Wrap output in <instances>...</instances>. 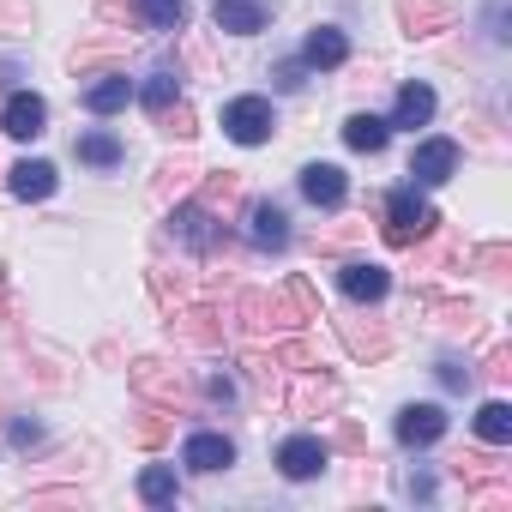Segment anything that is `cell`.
Returning a JSON list of instances; mask_svg holds the SVG:
<instances>
[{
    "instance_id": "obj_32",
    "label": "cell",
    "mask_w": 512,
    "mask_h": 512,
    "mask_svg": "<svg viewBox=\"0 0 512 512\" xmlns=\"http://www.w3.org/2000/svg\"><path fill=\"white\" fill-rule=\"evenodd\" d=\"M139 500H151V506H175V470L151 464V470L139 476Z\"/></svg>"
},
{
    "instance_id": "obj_21",
    "label": "cell",
    "mask_w": 512,
    "mask_h": 512,
    "mask_svg": "<svg viewBox=\"0 0 512 512\" xmlns=\"http://www.w3.org/2000/svg\"><path fill=\"white\" fill-rule=\"evenodd\" d=\"M428 121H434V91H428V85H404L386 127H428Z\"/></svg>"
},
{
    "instance_id": "obj_8",
    "label": "cell",
    "mask_w": 512,
    "mask_h": 512,
    "mask_svg": "<svg viewBox=\"0 0 512 512\" xmlns=\"http://www.w3.org/2000/svg\"><path fill=\"white\" fill-rule=\"evenodd\" d=\"M452 169H458V145H452V139H422V145H416V157H410V175H416L422 187L452 181Z\"/></svg>"
},
{
    "instance_id": "obj_5",
    "label": "cell",
    "mask_w": 512,
    "mask_h": 512,
    "mask_svg": "<svg viewBox=\"0 0 512 512\" xmlns=\"http://www.w3.org/2000/svg\"><path fill=\"white\" fill-rule=\"evenodd\" d=\"M169 235H175L181 247H193V253H217V247H223V223H217V211H205V205H175V211H169Z\"/></svg>"
},
{
    "instance_id": "obj_28",
    "label": "cell",
    "mask_w": 512,
    "mask_h": 512,
    "mask_svg": "<svg viewBox=\"0 0 512 512\" xmlns=\"http://www.w3.org/2000/svg\"><path fill=\"white\" fill-rule=\"evenodd\" d=\"M139 19L151 31H181L187 25V0H139Z\"/></svg>"
},
{
    "instance_id": "obj_14",
    "label": "cell",
    "mask_w": 512,
    "mask_h": 512,
    "mask_svg": "<svg viewBox=\"0 0 512 512\" xmlns=\"http://www.w3.org/2000/svg\"><path fill=\"white\" fill-rule=\"evenodd\" d=\"M446 434V410L440 404H404L398 410V440L404 446H434Z\"/></svg>"
},
{
    "instance_id": "obj_6",
    "label": "cell",
    "mask_w": 512,
    "mask_h": 512,
    "mask_svg": "<svg viewBox=\"0 0 512 512\" xmlns=\"http://www.w3.org/2000/svg\"><path fill=\"white\" fill-rule=\"evenodd\" d=\"M326 458H332V446H326L320 434H296V440H284V446H278V470H284L290 482L320 476V470H326Z\"/></svg>"
},
{
    "instance_id": "obj_41",
    "label": "cell",
    "mask_w": 512,
    "mask_h": 512,
    "mask_svg": "<svg viewBox=\"0 0 512 512\" xmlns=\"http://www.w3.org/2000/svg\"><path fill=\"white\" fill-rule=\"evenodd\" d=\"M25 506H79V488H55V494H25Z\"/></svg>"
},
{
    "instance_id": "obj_30",
    "label": "cell",
    "mask_w": 512,
    "mask_h": 512,
    "mask_svg": "<svg viewBox=\"0 0 512 512\" xmlns=\"http://www.w3.org/2000/svg\"><path fill=\"white\" fill-rule=\"evenodd\" d=\"M422 308L434 314V326H446V332H470L476 326V308L470 302H440V296H422Z\"/></svg>"
},
{
    "instance_id": "obj_10",
    "label": "cell",
    "mask_w": 512,
    "mask_h": 512,
    "mask_svg": "<svg viewBox=\"0 0 512 512\" xmlns=\"http://www.w3.org/2000/svg\"><path fill=\"white\" fill-rule=\"evenodd\" d=\"M338 338H344V350H350L356 362H380V356H392V332H386L380 320H338Z\"/></svg>"
},
{
    "instance_id": "obj_18",
    "label": "cell",
    "mask_w": 512,
    "mask_h": 512,
    "mask_svg": "<svg viewBox=\"0 0 512 512\" xmlns=\"http://www.w3.org/2000/svg\"><path fill=\"white\" fill-rule=\"evenodd\" d=\"M302 61H308V67H344V61H350L344 31H338V25H314L308 43H302Z\"/></svg>"
},
{
    "instance_id": "obj_16",
    "label": "cell",
    "mask_w": 512,
    "mask_h": 512,
    "mask_svg": "<svg viewBox=\"0 0 512 512\" xmlns=\"http://www.w3.org/2000/svg\"><path fill=\"white\" fill-rule=\"evenodd\" d=\"M266 0H217L211 7V19H217V31H229V37H253V31H266Z\"/></svg>"
},
{
    "instance_id": "obj_25",
    "label": "cell",
    "mask_w": 512,
    "mask_h": 512,
    "mask_svg": "<svg viewBox=\"0 0 512 512\" xmlns=\"http://www.w3.org/2000/svg\"><path fill=\"white\" fill-rule=\"evenodd\" d=\"M79 163H91V169H115L121 163V139L115 133H79Z\"/></svg>"
},
{
    "instance_id": "obj_9",
    "label": "cell",
    "mask_w": 512,
    "mask_h": 512,
    "mask_svg": "<svg viewBox=\"0 0 512 512\" xmlns=\"http://www.w3.org/2000/svg\"><path fill=\"white\" fill-rule=\"evenodd\" d=\"M169 326H175V338H187V344H199V350H217V344H223V332H229L223 308H181Z\"/></svg>"
},
{
    "instance_id": "obj_33",
    "label": "cell",
    "mask_w": 512,
    "mask_h": 512,
    "mask_svg": "<svg viewBox=\"0 0 512 512\" xmlns=\"http://www.w3.org/2000/svg\"><path fill=\"white\" fill-rule=\"evenodd\" d=\"M284 296H290V308H296L302 320H326V308H320V296H314V284H308L302 272H296V278L284 284Z\"/></svg>"
},
{
    "instance_id": "obj_11",
    "label": "cell",
    "mask_w": 512,
    "mask_h": 512,
    "mask_svg": "<svg viewBox=\"0 0 512 512\" xmlns=\"http://www.w3.org/2000/svg\"><path fill=\"white\" fill-rule=\"evenodd\" d=\"M338 398H344V386H338L332 374L308 368L302 386H296V398H290V416H326V410H338Z\"/></svg>"
},
{
    "instance_id": "obj_36",
    "label": "cell",
    "mask_w": 512,
    "mask_h": 512,
    "mask_svg": "<svg viewBox=\"0 0 512 512\" xmlns=\"http://www.w3.org/2000/svg\"><path fill=\"white\" fill-rule=\"evenodd\" d=\"M139 97H145V109L157 115V109H169L175 103V73H151L145 85H139Z\"/></svg>"
},
{
    "instance_id": "obj_1",
    "label": "cell",
    "mask_w": 512,
    "mask_h": 512,
    "mask_svg": "<svg viewBox=\"0 0 512 512\" xmlns=\"http://www.w3.org/2000/svg\"><path fill=\"white\" fill-rule=\"evenodd\" d=\"M235 320H241L253 338H284V332L308 326V320L290 308V296H266V290H241V296H235Z\"/></svg>"
},
{
    "instance_id": "obj_22",
    "label": "cell",
    "mask_w": 512,
    "mask_h": 512,
    "mask_svg": "<svg viewBox=\"0 0 512 512\" xmlns=\"http://www.w3.org/2000/svg\"><path fill=\"white\" fill-rule=\"evenodd\" d=\"M386 139H392V127H386L380 115H350V121H344V145H350V151H362V157L386 151Z\"/></svg>"
},
{
    "instance_id": "obj_15",
    "label": "cell",
    "mask_w": 512,
    "mask_h": 512,
    "mask_svg": "<svg viewBox=\"0 0 512 512\" xmlns=\"http://www.w3.org/2000/svg\"><path fill=\"white\" fill-rule=\"evenodd\" d=\"M398 25L404 37H440L452 25V7L446 0H398Z\"/></svg>"
},
{
    "instance_id": "obj_26",
    "label": "cell",
    "mask_w": 512,
    "mask_h": 512,
    "mask_svg": "<svg viewBox=\"0 0 512 512\" xmlns=\"http://www.w3.org/2000/svg\"><path fill=\"white\" fill-rule=\"evenodd\" d=\"M452 476H458L464 488H476V482L506 476V464H500V458H488V452H458V458H452Z\"/></svg>"
},
{
    "instance_id": "obj_3",
    "label": "cell",
    "mask_w": 512,
    "mask_h": 512,
    "mask_svg": "<svg viewBox=\"0 0 512 512\" xmlns=\"http://www.w3.org/2000/svg\"><path fill=\"white\" fill-rule=\"evenodd\" d=\"M127 386H133L139 398L163 404V410H187V404H193V386H187V374H181V368H169V362H157V356L133 362V368H127Z\"/></svg>"
},
{
    "instance_id": "obj_19",
    "label": "cell",
    "mask_w": 512,
    "mask_h": 512,
    "mask_svg": "<svg viewBox=\"0 0 512 512\" xmlns=\"http://www.w3.org/2000/svg\"><path fill=\"white\" fill-rule=\"evenodd\" d=\"M247 235H253V247H284V241H290V217L266 199V205L247 211Z\"/></svg>"
},
{
    "instance_id": "obj_17",
    "label": "cell",
    "mask_w": 512,
    "mask_h": 512,
    "mask_svg": "<svg viewBox=\"0 0 512 512\" xmlns=\"http://www.w3.org/2000/svg\"><path fill=\"white\" fill-rule=\"evenodd\" d=\"M302 193H308L314 205L338 211V205H344V193H350V181H344V169H338V163H308V169H302Z\"/></svg>"
},
{
    "instance_id": "obj_20",
    "label": "cell",
    "mask_w": 512,
    "mask_h": 512,
    "mask_svg": "<svg viewBox=\"0 0 512 512\" xmlns=\"http://www.w3.org/2000/svg\"><path fill=\"white\" fill-rule=\"evenodd\" d=\"M133 103V79L127 73H103L91 91H85V109L91 115H115V109H127Z\"/></svg>"
},
{
    "instance_id": "obj_35",
    "label": "cell",
    "mask_w": 512,
    "mask_h": 512,
    "mask_svg": "<svg viewBox=\"0 0 512 512\" xmlns=\"http://www.w3.org/2000/svg\"><path fill=\"white\" fill-rule=\"evenodd\" d=\"M272 356H278V368H296V374H308V368H320V356H314V350H308L302 338H290V332H284V344H278Z\"/></svg>"
},
{
    "instance_id": "obj_43",
    "label": "cell",
    "mask_w": 512,
    "mask_h": 512,
    "mask_svg": "<svg viewBox=\"0 0 512 512\" xmlns=\"http://www.w3.org/2000/svg\"><path fill=\"white\" fill-rule=\"evenodd\" d=\"M512 374V356L506 350H488V380H506Z\"/></svg>"
},
{
    "instance_id": "obj_4",
    "label": "cell",
    "mask_w": 512,
    "mask_h": 512,
    "mask_svg": "<svg viewBox=\"0 0 512 512\" xmlns=\"http://www.w3.org/2000/svg\"><path fill=\"white\" fill-rule=\"evenodd\" d=\"M272 103L266 97H235V103H223V133L235 139V145H266L272 139Z\"/></svg>"
},
{
    "instance_id": "obj_34",
    "label": "cell",
    "mask_w": 512,
    "mask_h": 512,
    "mask_svg": "<svg viewBox=\"0 0 512 512\" xmlns=\"http://www.w3.org/2000/svg\"><path fill=\"white\" fill-rule=\"evenodd\" d=\"M169 428H175V422H169V410L157 404V410H145V416L133 422V440H139V446H163V440H169Z\"/></svg>"
},
{
    "instance_id": "obj_12",
    "label": "cell",
    "mask_w": 512,
    "mask_h": 512,
    "mask_svg": "<svg viewBox=\"0 0 512 512\" xmlns=\"http://www.w3.org/2000/svg\"><path fill=\"white\" fill-rule=\"evenodd\" d=\"M181 464H187V470H199V476H211V470H229V464H235V446H229L223 434L199 428V434H187V446H181Z\"/></svg>"
},
{
    "instance_id": "obj_27",
    "label": "cell",
    "mask_w": 512,
    "mask_h": 512,
    "mask_svg": "<svg viewBox=\"0 0 512 512\" xmlns=\"http://www.w3.org/2000/svg\"><path fill=\"white\" fill-rule=\"evenodd\" d=\"M241 205V175L235 169H223V175H205V211H235Z\"/></svg>"
},
{
    "instance_id": "obj_42",
    "label": "cell",
    "mask_w": 512,
    "mask_h": 512,
    "mask_svg": "<svg viewBox=\"0 0 512 512\" xmlns=\"http://www.w3.org/2000/svg\"><path fill=\"white\" fill-rule=\"evenodd\" d=\"M440 386H446V392H464V386H470V368H458V362H440Z\"/></svg>"
},
{
    "instance_id": "obj_37",
    "label": "cell",
    "mask_w": 512,
    "mask_h": 512,
    "mask_svg": "<svg viewBox=\"0 0 512 512\" xmlns=\"http://www.w3.org/2000/svg\"><path fill=\"white\" fill-rule=\"evenodd\" d=\"M241 368H247V380H253V386H260V392H266V398H278V374H272V368H278V356H272V362H266V356H260V350H253V356H247V362H241Z\"/></svg>"
},
{
    "instance_id": "obj_13",
    "label": "cell",
    "mask_w": 512,
    "mask_h": 512,
    "mask_svg": "<svg viewBox=\"0 0 512 512\" xmlns=\"http://www.w3.org/2000/svg\"><path fill=\"white\" fill-rule=\"evenodd\" d=\"M338 284H344V296H350V302H386L392 272H386V266H374V260H350V266L338 272Z\"/></svg>"
},
{
    "instance_id": "obj_44",
    "label": "cell",
    "mask_w": 512,
    "mask_h": 512,
    "mask_svg": "<svg viewBox=\"0 0 512 512\" xmlns=\"http://www.w3.org/2000/svg\"><path fill=\"white\" fill-rule=\"evenodd\" d=\"M205 392H211L217 404H229V398H235V380H229V374H211V386H205Z\"/></svg>"
},
{
    "instance_id": "obj_38",
    "label": "cell",
    "mask_w": 512,
    "mask_h": 512,
    "mask_svg": "<svg viewBox=\"0 0 512 512\" xmlns=\"http://www.w3.org/2000/svg\"><path fill=\"white\" fill-rule=\"evenodd\" d=\"M115 55H121V43H79V49H73V73L103 67V61H115Z\"/></svg>"
},
{
    "instance_id": "obj_29",
    "label": "cell",
    "mask_w": 512,
    "mask_h": 512,
    "mask_svg": "<svg viewBox=\"0 0 512 512\" xmlns=\"http://www.w3.org/2000/svg\"><path fill=\"white\" fill-rule=\"evenodd\" d=\"M470 266H476L482 278L506 284V278H512V247H506V241H488V247H476V253H470Z\"/></svg>"
},
{
    "instance_id": "obj_24",
    "label": "cell",
    "mask_w": 512,
    "mask_h": 512,
    "mask_svg": "<svg viewBox=\"0 0 512 512\" xmlns=\"http://www.w3.org/2000/svg\"><path fill=\"white\" fill-rule=\"evenodd\" d=\"M476 434H482L488 446H506V440H512V404H506V398H488V404L476 410Z\"/></svg>"
},
{
    "instance_id": "obj_45",
    "label": "cell",
    "mask_w": 512,
    "mask_h": 512,
    "mask_svg": "<svg viewBox=\"0 0 512 512\" xmlns=\"http://www.w3.org/2000/svg\"><path fill=\"white\" fill-rule=\"evenodd\" d=\"M338 446H344V452H362L368 440H362V428H356V422H344V428H338Z\"/></svg>"
},
{
    "instance_id": "obj_31",
    "label": "cell",
    "mask_w": 512,
    "mask_h": 512,
    "mask_svg": "<svg viewBox=\"0 0 512 512\" xmlns=\"http://www.w3.org/2000/svg\"><path fill=\"white\" fill-rule=\"evenodd\" d=\"M157 133H169V139H181V145H187V139L199 133V121H193V109H187V103L175 97L169 109H157Z\"/></svg>"
},
{
    "instance_id": "obj_40",
    "label": "cell",
    "mask_w": 512,
    "mask_h": 512,
    "mask_svg": "<svg viewBox=\"0 0 512 512\" xmlns=\"http://www.w3.org/2000/svg\"><path fill=\"white\" fill-rule=\"evenodd\" d=\"M97 13H103L109 25H127V19L139 13V0H97Z\"/></svg>"
},
{
    "instance_id": "obj_47",
    "label": "cell",
    "mask_w": 512,
    "mask_h": 512,
    "mask_svg": "<svg viewBox=\"0 0 512 512\" xmlns=\"http://www.w3.org/2000/svg\"><path fill=\"white\" fill-rule=\"evenodd\" d=\"M410 494L428 500V494H434V476H428V470H410Z\"/></svg>"
},
{
    "instance_id": "obj_2",
    "label": "cell",
    "mask_w": 512,
    "mask_h": 512,
    "mask_svg": "<svg viewBox=\"0 0 512 512\" xmlns=\"http://www.w3.org/2000/svg\"><path fill=\"white\" fill-rule=\"evenodd\" d=\"M434 229H440V211L422 205L416 193H392V199H386V223H380V235H386L392 247H422Z\"/></svg>"
},
{
    "instance_id": "obj_7",
    "label": "cell",
    "mask_w": 512,
    "mask_h": 512,
    "mask_svg": "<svg viewBox=\"0 0 512 512\" xmlns=\"http://www.w3.org/2000/svg\"><path fill=\"white\" fill-rule=\"evenodd\" d=\"M0 127H7L13 139H37V133H49V103L37 91H13L7 109H0Z\"/></svg>"
},
{
    "instance_id": "obj_46",
    "label": "cell",
    "mask_w": 512,
    "mask_h": 512,
    "mask_svg": "<svg viewBox=\"0 0 512 512\" xmlns=\"http://www.w3.org/2000/svg\"><path fill=\"white\" fill-rule=\"evenodd\" d=\"M278 85L296 91V85H302V61H284V67H278Z\"/></svg>"
},
{
    "instance_id": "obj_39",
    "label": "cell",
    "mask_w": 512,
    "mask_h": 512,
    "mask_svg": "<svg viewBox=\"0 0 512 512\" xmlns=\"http://www.w3.org/2000/svg\"><path fill=\"white\" fill-rule=\"evenodd\" d=\"M193 175H199V169H193V163H163V169H157V193H163V199H169V193H175V187H187V181H193Z\"/></svg>"
},
{
    "instance_id": "obj_23",
    "label": "cell",
    "mask_w": 512,
    "mask_h": 512,
    "mask_svg": "<svg viewBox=\"0 0 512 512\" xmlns=\"http://www.w3.org/2000/svg\"><path fill=\"white\" fill-rule=\"evenodd\" d=\"M13 193H19V199H31V205H37V199H49V193H55V163L25 157V163L13 169Z\"/></svg>"
}]
</instances>
